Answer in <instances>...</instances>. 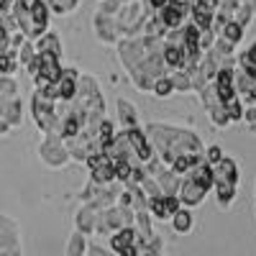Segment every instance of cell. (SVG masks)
<instances>
[{"mask_svg": "<svg viewBox=\"0 0 256 256\" xmlns=\"http://www.w3.org/2000/svg\"><path fill=\"white\" fill-rule=\"evenodd\" d=\"M244 120L246 123H254L256 120V102H251V105H246V108H244Z\"/></svg>", "mask_w": 256, "mask_h": 256, "instance_id": "28", "label": "cell"}, {"mask_svg": "<svg viewBox=\"0 0 256 256\" xmlns=\"http://www.w3.org/2000/svg\"><path fill=\"white\" fill-rule=\"evenodd\" d=\"M80 70L77 67H64L59 80H56V90H59V100H72L77 95V84H80Z\"/></svg>", "mask_w": 256, "mask_h": 256, "instance_id": "11", "label": "cell"}, {"mask_svg": "<svg viewBox=\"0 0 256 256\" xmlns=\"http://www.w3.org/2000/svg\"><path fill=\"white\" fill-rule=\"evenodd\" d=\"M144 131L152 141L156 156L169 166L180 154H205V144L198 131L174 123H146Z\"/></svg>", "mask_w": 256, "mask_h": 256, "instance_id": "2", "label": "cell"}, {"mask_svg": "<svg viewBox=\"0 0 256 256\" xmlns=\"http://www.w3.org/2000/svg\"><path fill=\"white\" fill-rule=\"evenodd\" d=\"M36 52H41V54H54V56H62V38L54 34V31H44L36 41Z\"/></svg>", "mask_w": 256, "mask_h": 256, "instance_id": "17", "label": "cell"}, {"mask_svg": "<svg viewBox=\"0 0 256 256\" xmlns=\"http://www.w3.org/2000/svg\"><path fill=\"white\" fill-rule=\"evenodd\" d=\"M238 182H241L238 162L223 154L212 164V190H216L218 208H230V202L238 198Z\"/></svg>", "mask_w": 256, "mask_h": 256, "instance_id": "4", "label": "cell"}, {"mask_svg": "<svg viewBox=\"0 0 256 256\" xmlns=\"http://www.w3.org/2000/svg\"><path fill=\"white\" fill-rule=\"evenodd\" d=\"M92 28H95V36L102 41V44H116V41L120 38V31L116 26L113 13L105 10V8H98V13L92 18Z\"/></svg>", "mask_w": 256, "mask_h": 256, "instance_id": "9", "label": "cell"}, {"mask_svg": "<svg viewBox=\"0 0 256 256\" xmlns=\"http://www.w3.org/2000/svg\"><path fill=\"white\" fill-rule=\"evenodd\" d=\"M164 202H166L169 216H174V212L182 208V202H180V198H177V195H164Z\"/></svg>", "mask_w": 256, "mask_h": 256, "instance_id": "26", "label": "cell"}, {"mask_svg": "<svg viewBox=\"0 0 256 256\" xmlns=\"http://www.w3.org/2000/svg\"><path fill=\"white\" fill-rule=\"evenodd\" d=\"M116 120H118V128H136L138 126V110L131 100L126 98H118L116 100Z\"/></svg>", "mask_w": 256, "mask_h": 256, "instance_id": "14", "label": "cell"}, {"mask_svg": "<svg viewBox=\"0 0 256 256\" xmlns=\"http://www.w3.org/2000/svg\"><path fill=\"white\" fill-rule=\"evenodd\" d=\"M244 28L246 26H241V24H236V20H226V26L220 28V34L218 36H223V38H228L230 44H241V38H244Z\"/></svg>", "mask_w": 256, "mask_h": 256, "instance_id": "21", "label": "cell"}, {"mask_svg": "<svg viewBox=\"0 0 256 256\" xmlns=\"http://www.w3.org/2000/svg\"><path fill=\"white\" fill-rule=\"evenodd\" d=\"M84 254H88V236L74 228L67 241V256H84Z\"/></svg>", "mask_w": 256, "mask_h": 256, "instance_id": "20", "label": "cell"}, {"mask_svg": "<svg viewBox=\"0 0 256 256\" xmlns=\"http://www.w3.org/2000/svg\"><path fill=\"white\" fill-rule=\"evenodd\" d=\"M38 159L44 162L49 169H64L72 162L67 141H64L56 131L44 134V138H41V144H38Z\"/></svg>", "mask_w": 256, "mask_h": 256, "instance_id": "7", "label": "cell"}, {"mask_svg": "<svg viewBox=\"0 0 256 256\" xmlns=\"http://www.w3.org/2000/svg\"><path fill=\"white\" fill-rule=\"evenodd\" d=\"M146 208H148V212H152V218H154L156 223L172 218V216H169V210H166L164 195H146Z\"/></svg>", "mask_w": 256, "mask_h": 256, "instance_id": "19", "label": "cell"}, {"mask_svg": "<svg viewBox=\"0 0 256 256\" xmlns=\"http://www.w3.org/2000/svg\"><path fill=\"white\" fill-rule=\"evenodd\" d=\"M210 190H212V164L202 159V162H198L195 166H192L187 174H182L177 198L184 208H198V205L205 202Z\"/></svg>", "mask_w": 256, "mask_h": 256, "instance_id": "3", "label": "cell"}, {"mask_svg": "<svg viewBox=\"0 0 256 256\" xmlns=\"http://www.w3.org/2000/svg\"><path fill=\"white\" fill-rule=\"evenodd\" d=\"M169 223H172V230L180 233V236H184V233L192 230V226H195V216H192V208H180L172 218H169Z\"/></svg>", "mask_w": 256, "mask_h": 256, "instance_id": "16", "label": "cell"}, {"mask_svg": "<svg viewBox=\"0 0 256 256\" xmlns=\"http://www.w3.org/2000/svg\"><path fill=\"white\" fill-rule=\"evenodd\" d=\"M244 100L236 95V98H230L228 102H226V113H228V118H230V123H238V120H244Z\"/></svg>", "mask_w": 256, "mask_h": 256, "instance_id": "24", "label": "cell"}, {"mask_svg": "<svg viewBox=\"0 0 256 256\" xmlns=\"http://www.w3.org/2000/svg\"><path fill=\"white\" fill-rule=\"evenodd\" d=\"M108 241H110V251L113 254H120L123 248H128L131 244H138V233H136V228L131 223V226H123V228L113 230L110 236H108Z\"/></svg>", "mask_w": 256, "mask_h": 256, "instance_id": "15", "label": "cell"}, {"mask_svg": "<svg viewBox=\"0 0 256 256\" xmlns=\"http://www.w3.org/2000/svg\"><path fill=\"white\" fill-rule=\"evenodd\" d=\"M18 67H20V62H18V49H10V52H6L3 56H0V74H16L18 72Z\"/></svg>", "mask_w": 256, "mask_h": 256, "instance_id": "22", "label": "cell"}, {"mask_svg": "<svg viewBox=\"0 0 256 256\" xmlns=\"http://www.w3.org/2000/svg\"><path fill=\"white\" fill-rule=\"evenodd\" d=\"M64 102L67 100H52L41 92L38 88L34 90V98H31V116H34V123L41 134H52L59 128V118L64 113Z\"/></svg>", "mask_w": 256, "mask_h": 256, "instance_id": "5", "label": "cell"}, {"mask_svg": "<svg viewBox=\"0 0 256 256\" xmlns=\"http://www.w3.org/2000/svg\"><path fill=\"white\" fill-rule=\"evenodd\" d=\"M13 3H16V0H0V16L10 13L13 10Z\"/></svg>", "mask_w": 256, "mask_h": 256, "instance_id": "30", "label": "cell"}, {"mask_svg": "<svg viewBox=\"0 0 256 256\" xmlns=\"http://www.w3.org/2000/svg\"><path fill=\"white\" fill-rule=\"evenodd\" d=\"M190 8L192 6L184 3V0H169V3L159 10V16H162L166 28H180L190 20Z\"/></svg>", "mask_w": 256, "mask_h": 256, "instance_id": "10", "label": "cell"}, {"mask_svg": "<svg viewBox=\"0 0 256 256\" xmlns=\"http://www.w3.org/2000/svg\"><path fill=\"white\" fill-rule=\"evenodd\" d=\"M88 254H98V256H110L113 251H110V246H108V248H102V246H98V244H88Z\"/></svg>", "mask_w": 256, "mask_h": 256, "instance_id": "27", "label": "cell"}, {"mask_svg": "<svg viewBox=\"0 0 256 256\" xmlns=\"http://www.w3.org/2000/svg\"><path fill=\"white\" fill-rule=\"evenodd\" d=\"M98 210H100V208H95L92 202H82V205H80V210L74 212V228H77V230H82L84 236H92V233H95V218H98Z\"/></svg>", "mask_w": 256, "mask_h": 256, "instance_id": "12", "label": "cell"}, {"mask_svg": "<svg viewBox=\"0 0 256 256\" xmlns=\"http://www.w3.org/2000/svg\"><path fill=\"white\" fill-rule=\"evenodd\" d=\"M90 180H92V182H100V184L118 182V180H116V164H113V159L92 166V169H90Z\"/></svg>", "mask_w": 256, "mask_h": 256, "instance_id": "18", "label": "cell"}, {"mask_svg": "<svg viewBox=\"0 0 256 256\" xmlns=\"http://www.w3.org/2000/svg\"><path fill=\"white\" fill-rule=\"evenodd\" d=\"M28 10H31V20L36 26V34L41 36L44 31H49V18H52V8L46 0H28Z\"/></svg>", "mask_w": 256, "mask_h": 256, "instance_id": "13", "label": "cell"}, {"mask_svg": "<svg viewBox=\"0 0 256 256\" xmlns=\"http://www.w3.org/2000/svg\"><path fill=\"white\" fill-rule=\"evenodd\" d=\"M148 10L144 0H120L113 10V18H116V26L120 31V36H136L144 31V24L148 18Z\"/></svg>", "mask_w": 256, "mask_h": 256, "instance_id": "6", "label": "cell"}, {"mask_svg": "<svg viewBox=\"0 0 256 256\" xmlns=\"http://www.w3.org/2000/svg\"><path fill=\"white\" fill-rule=\"evenodd\" d=\"M164 38L152 34H136V36H120L116 41L118 59L126 67L131 82L141 92L152 95L154 82L162 74H169V67L164 62Z\"/></svg>", "mask_w": 256, "mask_h": 256, "instance_id": "1", "label": "cell"}, {"mask_svg": "<svg viewBox=\"0 0 256 256\" xmlns=\"http://www.w3.org/2000/svg\"><path fill=\"white\" fill-rule=\"evenodd\" d=\"M10 128H13V126L6 120V116H3V113H0V136H8V134H10Z\"/></svg>", "mask_w": 256, "mask_h": 256, "instance_id": "29", "label": "cell"}, {"mask_svg": "<svg viewBox=\"0 0 256 256\" xmlns=\"http://www.w3.org/2000/svg\"><path fill=\"white\" fill-rule=\"evenodd\" d=\"M220 156H223V148H220L218 144H212V146H205V162L216 164V162H218Z\"/></svg>", "mask_w": 256, "mask_h": 256, "instance_id": "25", "label": "cell"}, {"mask_svg": "<svg viewBox=\"0 0 256 256\" xmlns=\"http://www.w3.org/2000/svg\"><path fill=\"white\" fill-rule=\"evenodd\" d=\"M248 128H251V134H256V120H254V123H248Z\"/></svg>", "mask_w": 256, "mask_h": 256, "instance_id": "32", "label": "cell"}, {"mask_svg": "<svg viewBox=\"0 0 256 256\" xmlns=\"http://www.w3.org/2000/svg\"><path fill=\"white\" fill-rule=\"evenodd\" d=\"M20 254H24V246H20L18 223L0 212V256H20Z\"/></svg>", "mask_w": 256, "mask_h": 256, "instance_id": "8", "label": "cell"}, {"mask_svg": "<svg viewBox=\"0 0 256 256\" xmlns=\"http://www.w3.org/2000/svg\"><path fill=\"white\" fill-rule=\"evenodd\" d=\"M152 95H156V98H169V95H174V82H172V77H169V74H162V77L154 82Z\"/></svg>", "mask_w": 256, "mask_h": 256, "instance_id": "23", "label": "cell"}, {"mask_svg": "<svg viewBox=\"0 0 256 256\" xmlns=\"http://www.w3.org/2000/svg\"><path fill=\"white\" fill-rule=\"evenodd\" d=\"M238 3H246V6H248V8L256 13V0H238Z\"/></svg>", "mask_w": 256, "mask_h": 256, "instance_id": "31", "label": "cell"}]
</instances>
